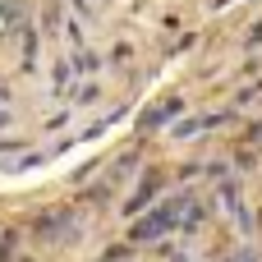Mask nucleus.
<instances>
[{
	"instance_id": "1",
	"label": "nucleus",
	"mask_w": 262,
	"mask_h": 262,
	"mask_svg": "<svg viewBox=\"0 0 262 262\" xmlns=\"http://www.w3.org/2000/svg\"><path fill=\"white\" fill-rule=\"evenodd\" d=\"M180 111H184V106H180V97H170V101H161L157 111H147V115L138 120V129H161V124H166L170 115H180Z\"/></svg>"
}]
</instances>
